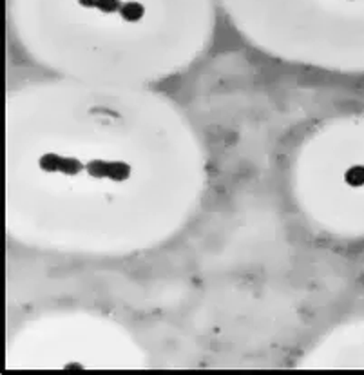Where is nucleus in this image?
I'll use <instances>...</instances> for the list:
<instances>
[{
	"label": "nucleus",
	"mask_w": 364,
	"mask_h": 375,
	"mask_svg": "<svg viewBox=\"0 0 364 375\" xmlns=\"http://www.w3.org/2000/svg\"><path fill=\"white\" fill-rule=\"evenodd\" d=\"M9 183L44 202H163L200 187L196 140L174 109L123 86H39L8 111Z\"/></svg>",
	"instance_id": "obj_1"
},
{
	"label": "nucleus",
	"mask_w": 364,
	"mask_h": 375,
	"mask_svg": "<svg viewBox=\"0 0 364 375\" xmlns=\"http://www.w3.org/2000/svg\"><path fill=\"white\" fill-rule=\"evenodd\" d=\"M295 180L313 209L346 232L364 234V115L319 127L299 153Z\"/></svg>",
	"instance_id": "obj_2"
},
{
	"label": "nucleus",
	"mask_w": 364,
	"mask_h": 375,
	"mask_svg": "<svg viewBox=\"0 0 364 375\" xmlns=\"http://www.w3.org/2000/svg\"><path fill=\"white\" fill-rule=\"evenodd\" d=\"M292 4H298L294 15L259 36V42L301 11L266 46L285 58L364 75V0H286V8Z\"/></svg>",
	"instance_id": "obj_3"
},
{
	"label": "nucleus",
	"mask_w": 364,
	"mask_h": 375,
	"mask_svg": "<svg viewBox=\"0 0 364 375\" xmlns=\"http://www.w3.org/2000/svg\"><path fill=\"white\" fill-rule=\"evenodd\" d=\"M355 337L359 339V343H355L353 350L357 351L355 356H353V364L355 366H364V327H360L359 330H355Z\"/></svg>",
	"instance_id": "obj_4"
}]
</instances>
